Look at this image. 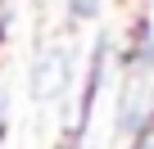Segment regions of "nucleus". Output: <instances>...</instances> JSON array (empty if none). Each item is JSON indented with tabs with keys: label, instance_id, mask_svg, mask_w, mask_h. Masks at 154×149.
<instances>
[{
	"label": "nucleus",
	"instance_id": "nucleus-1",
	"mask_svg": "<svg viewBox=\"0 0 154 149\" xmlns=\"http://www.w3.org/2000/svg\"><path fill=\"white\" fill-rule=\"evenodd\" d=\"M68 82V63L59 50H45L32 63V100H54V91Z\"/></svg>",
	"mask_w": 154,
	"mask_h": 149
},
{
	"label": "nucleus",
	"instance_id": "nucleus-2",
	"mask_svg": "<svg viewBox=\"0 0 154 149\" xmlns=\"http://www.w3.org/2000/svg\"><path fill=\"white\" fill-rule=\"evenodd\" d=\"M68 9H72L77 18H91V14L100 9V0H68Z\"/></svg>",
	"mask_w": 154,
	"mask_h": 149
},
{
	"label": "nucleus",
	"instance_id": "nucleus-3",
	"mask_svg": "<svg viewBox=\"0 0 154 149\" xmlns=\"http://www.w3.org/2000/svg\"><path fill=\"white\" fill-rule=\"evenodd\" d=\"M0 23H5V0H0Z\"/></svg>",
	"mask_w": 154,
	"mask_h": 149
},
{
	"label": "nucleus",
	"instance_id": "nucleus-4",
	"mask_svg": "<svg viewBox=\"0 0 154 149\" xmlns=\"http://www.w3.org/2000/svg\"><path fill=\"white\" fill-rule=\"evenodd\" d=\"M0 109H5V95H0Z\"/></svg>",
	"mask_w": 154,
	"mask_h": 149
}]
</instances>
